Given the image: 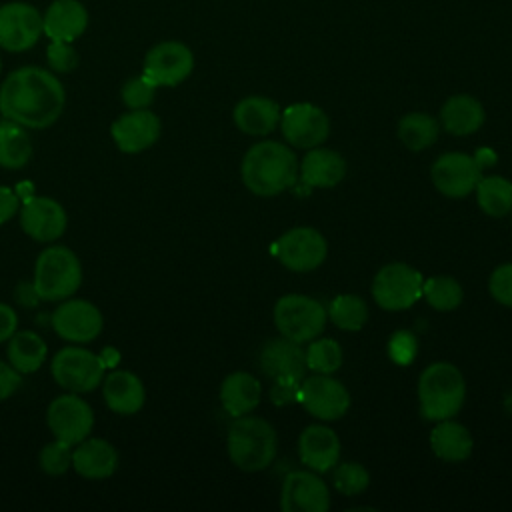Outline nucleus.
<instances>
[{"label": "nucleus", "mask_w": 512, "mask_h": 512, "mask_svg": "<svg viewBox=\"0 0 512 512\" xmlns=\"http://www.w3.org/2000/svg\"><path fill=\"white\" fill-rule=\"evenodd\" d=\"M44 36L42 12L28 2L0 4V48L6 52H26Z\"/></svg>", "instance_id": "nucleus-11"}, {"label": "nucleus", "mask_w": 512, "mask_h": 512, "mask_svg": "<svg viewBox=\"0 0 512 512\" xmlns=\"http://www.w3.org/2000/svg\"><path fill=\"white\" fill-rule=\"evenodd\" d=\"M232 118L240 132L266 136L280 122V106L268 96H246L234 106Z\"/></svg>", "instance_id": "nucleus-25"}, {"label": "nucleus", "mask_w": 512, "mask_h": 512, "mask_svg": "<svg viewBox=\"0 0 512 512\" xmlns=\"http://www.w3.org/2000/svg\"><path fill=\"white\" fill-rule=\"evenodd\" d=\"M20 210V198L14 188L0 186V226L10 222Z\"/></svg>", "instance_id": "nucleus-45"}, {"label": "nucleus", "mask_w": 512, "mask_h": 512, "mask_svg": "<svg viewBox=\"0 0 512 512\" xmlns=\"http://www.w3.org/2000/svg\"><path fill=\"white\" fill-rule=\"evenodd\" d=\"M102 396L112 412L120 416H132L142 410L146 402V388L134 372L112 370L102 380Z\"/></svg>", "instance_id": "nucleus-23"}, {"label": "nucleus", "mask_w": 512, "mask_h": 512, "mask_svg": "<svg viewBox=\"0 0 512 512\" xmlns=\"http://www.w3.org/2000/svg\"><path fill=\"white\" fill-rule=\"evenodd\" d=\"M158 86L152 84L142 72L138 76L128 78L122 88H120V98L122 104L128 110H142V108H150V104L154 102Z\"/></svg>", "instance_id": "nucleus-38"}, {"label": "nucleus", "mask_w": 512, "mask_h": 512, "mask_svg": "<svg viewBox=\"0 0 512 512\" xmlns=\"http://www.w3.org/2000/svg\"><path fill=\"white\" fill-rule=\"evenodd\" d=\"M32 284L44 302L70 298L82 284V264L74 250L52 244L40 252L34 262Z\"/></svg>", "instance_id": "nucleus-5"}, {"label": "nucleus", "mask_w": 512, "mask_h": 512, "mask_svg": "<svg viewBox=\"0 0 512 512\" xmlns=\"http://www.w3.org/2000/svg\"><path fill=\"white\" fill-rule=\"evenodd\" d=\"M304 352H306V366L318 374L336 372L344 360L340 344L332 338L312 340Z\"/></svg>", "instance_id": "nucleus-36"}, {"label": "nucleus", "mask_w": 512, "mask_h": 512, "mask_svg": "<svg viewBox=\"0 0 512 512\" xmlns=\"http://www.w3.org/2000/svg\"><path fill=\"white\" fill-rule=\"evenodd\" d=\"M430 176L436 190L444 196L464 198L476 188L478 180L482 178V168L476 164L474 156L446 152L432 164Z\"/></svg>", "instance_id": "nucleus-18"}, {"label": "nucleus", "mask_w": 512, "mask_h": 512, "mask_svg": "<svg viewBox=\"0 0 512 512\" xmlns=\"http://www.w3.org/2000/svg\"><path fill=\"white\" fill-rule=\"evenodd\" d=\"M280 508L284 512H326L330 508L326 482L314 470L290 472L282 482Z\"/></svg>", "instance_id": "nucleus-19"}, {"label": "nucleus", "mask_w": 512, "mask_h": 512, "mask_svg": "<svg viewBox=\"0 0 512 512\" xmlns=\"http://www.w3.org/2000/svg\"><path fill=\"white\" fill-rule=\"evenodd\" d=\"M14 298H16L18 304H22L26 308L28 306H36L40 302V296H38V292H36L32 282H20L16 286V290H14Z\"/></svg>", "instance_id": "nucleus-47"}, {"label": "nucleus", "mask_w": 512, "mask_h": 512, "mask_svg": "<svg viewBox=\"0 0 512 512\" xmlns=\"http://www.w3.org/2000/svg\"><path fill=\"white\" fill-rule=\"evenodd\" d=\"M8 362L20 374H32L42 368L48 358L44 338L32 330H16L8 338Z\"/></svg>", "instance_id": "nucleus-29"}, {"label": "nucleus", "mask_w": 512, "mask_h": 512, "mask_svg": "<svg viewBox=\"0 0 512 512\" xmlns=\"http://www.w3.org/2000/svg\"><path fill=\"white\" fill-rule=\"evenodd\" d=\"M432 452L446 462H462L472 454L474 440L466 426L446 418L430 434Z\"/></svg>", "instance_id": "nucleus-30"}, {"label": "nucleus", "mask_w": 512, "mask_h": 512, "mask_svg": "<svg viewBox=\"0 0 512 512\" xmlns=\"http://www.w3.org/2000/svg\"><path fill=\"white\" fill-rule=\"evenodd\" d=\"M20 226L26 236L36 242L58 240L68 226V214L64 206L48 196H30L20 204L18 210Z\"/></svg>", "instance_id": "nucleus-16"}, {"label": "nucleus", "mask_w": 512, "mask_h": 512, "mask_svg": "<svg viewBox=\"0 0 512 512\" xmlns=\"http://www.w3.org/2000/svg\"><path fill=\"white\" fill-rule=\"evenodd\" d=\"M244 186L256 196H276L294 186L298 162L294 152L280 142L264 140L248 148L240 166Z\"/></svg>", "instance_id": "nucleus-2"}, {"label": "nucleus", "mask_w": 512, "mask_h": 512, "mask_svg": "<svg viewBox=\"0 0 512 512\" xmlns=\"http://www.w3.org/2000/svg\"><path fill=\"white\" fill-rule=\"evenodd\" d=\"M66 90L58 76L40 66L12 70L0 84L4 118L32 130L50 128L64 112Z\"/></svg>", "instance_id": "nucleus-1"}, {"label": "nucleus", "mask_w": 512, "mask_h": 512, "mask_svg": "<svg viewBox=\"0 0 512 512\" xmlns=\"http://www.w3.org/2000/svg\"><path fill=\"white\" fill-rule=\"evenodd\" d=\"M296 400L320 420H338L350 406L348 390L330 374H316L306 380L302 378Z\"/></svg>", "instance_id": "nucleus-15"}, {"label": "nucleus", "mask_w": 512, "mask_h": 512, "mask_svg": "<svg viewBox=\"0 0 512 512\" xmlns=\"http://www.w3.org/2000/svg\"><path fill=\"white\" fill-rule=\"evenodd\" d=\"M160 134L162 122L150 108L128 110L120 114L110 126V136L116 148L124 154H140L152 148Z\"/></svg>", "instance_id": "nucleus-17"}, {"label": "nucleus", "mask_w": 512, "mask_h": 512, "mask_svg": "<svg viewBox=\"0 0 512 512\" xmlns=\"http://www.w3.org/2000/svg\"><path fill=\"white\" fill-rule=\"evenodd\" d=\"M194 70V54L180 40H164L154 44L142 62V74L158 88L182 84Z\"/></svg>", "instance_id": "nucleus-9"}, {"label": "nucleus", "mask_w": 512, "mask_h": 512, "mask_svg": "<svg viewBox=\"0 0 512 512\" xmlns=\"http://www.w3.org/2000/svg\"><path fill=\"white\" fill-rule=\"evenodd\" d=\"M300 180L312 188H332L346 176V160L328 148H312L300 164Z\"/></svg>", "instance_id": "nucleus-26"}, {"label": "nucleus", "mask_w": 512, "mask_h": 512, "mask_svg": "<svg viewBox=\"0 0 512 512\" xmlns=\"http://www.w3.org/2000/svg\"><path fill=\"white\" fill-rule=\"evenodd\" d=\"M476 200L482 212L500 218L512 210V182L502 176H484L476 184Z\"/></svg>", "instance_id": "nucleus-32"}, {"label": "nucleus", "mask_w": 512, "mask_h": 512, "mask_svg": "<svg viewBox=\"0 0 512 512\" xmlns=\"http://www.w3.org/2000/svg\"><path fill=\"white\" fill-rule=\"evenodd\" d=\"M466 384L462 372L450 362H434L420 374V412L428 420L452 418L464 404Z\"/></svg>", "instance_id": "nucleus-4"}, {"label": "nucleus", "mask_w": 512, "mask_h": 512, "mask_svg": "<svg viewBox=\"0 0 512 512\" xmlns=\"http://www.w3.org/2000/svg\"><path fill=\"white\" fill-rule=\"evenodd\" d=\"M262 396L260 382L248 372H232L224 378L220 386L222 408L230 416H244L252 412Z\"/></svg>", "instance_id": "nucleus-28"}, {"label": "nucleus", "mask_w": 512, "mask_h": 512, "mask_svg": "<svg viewBox=\"0 0 512 512\" xmlns=\"http://www.w3.org/2000/svg\"><path fill=\"white\" fill-rule=\"evenodd\" d=\"M22 384V374L12 368L10 362L0 360V402L8 400Z\"/></svg>", "instance_id": "nucleus-43"}, {"label": "nucleus", "mask_w": 512, "mask_h": 512, "mask_svg": "<svg viewBox=\"0 0 512 512\" xmlns=\"http://www.w3.org/2000/svg\"><path fill=\"white\" fill-rule=\"evenodd\" d=\"M32 154L34 148L26 128L8 118L0 120V166L20 170L30 162Z\"/></svg>", "instance_id": "nucleus-31"}, {"label": "nucleus", "mask_w": 512, "mask_h": 512, "mask_svg": "<svg viewBox=\"0 0 512 512\" xmlns=\"http://www.w3.org/2000/svg\"><path fill=\"white\" fill-rule=\"evenodd\" d=\"M298 454L304 466L314 472H328L338 464L340 440L328 426L312 424L298 438Z\"/></svg>", "instance_id": "nucleus-24"}, {"label": "nucleus", "mask_w": 512, "mask_h": 512, "mask_svg": "<svg viewBox=\"0 0 512 512\" xmlns=\"http://www.w3.org/2000/svg\"><path fill=\"white\" fill-rule=\"evenodd\" d=\"M422 296L434 310H454L462 302V286L450 276H432L422 284Z\"/></svg>", "instance_id": "nucleus-35"}, {"label": "nucleus", "mask_w": 512, "mask_h": 512, "mask_svg": "<svg viewBox=\"0 0 512 512\" xmlns=\"http://www.w3.org/2000/svg\"><path fill=\"white\" fill-rule=\"evenodd\" d=\"M418 342L412 332L408 330H398L392 334L388 342V354L396 364H410L416 358Z\"/></svg>", "instance_id": "nucleus-41"}, {"label": "nucleus", "mask_w": 512, "mask_h": 512, "mask_svg": "<svg viewBox=\"0 0 512 512\" xmlns=\"http://www.w3.org/2000/svg\"><path fill=\"white\" fill-rule=\"evenodd\" d=\"M332 482H334L338 492H342L346 496H354V494H360L368 488L370 476H368V472L362 464L344 462V464L336 466V470L332 474Z\"/></svg>", "instance_id": "nucleus-39"}, {"label": "nucleus", "mask_w": 512, "mask_h": 512, "mask_svg": "<svg viewBox=\"0 0 512 512\" xmlns=\"http://www.w3.org/2000/svg\"><path fill=\"white\" fill-rule=\"evenodd\" d=\"M0 72H2V58H0Z\"/></svg>", "instance_id": "nucleus-48"}, {"label": "nucleus", "mask_w": 512, "mask_h": 512, "mask_svg": "<svg viewBox=\"0 0 512 512\" xmlns=\"http://www.w3.org/2000/svg\"><path fill=\"white\" fill-rule=\"evenodd\" d=\"M46 424L54 438L76 446L90 436L94 428V412L92 406L80 398V394L66 392L48 404Z\"/></svg>", "instance_id": "nucleus-10"}, {"label": "nucleus", "mask_w": 512, "mask_h": 512, "mask_svg": "<svg viewBox=\"0 0 512 512\" xmlns=\"http://www.w3.org/2000/svg\"><path fill=\"white\" fill-rule=\"evenodd\" d=\"M18 330V314L16 310L6 304L0 302V342H8V338Z\"/></svg>", "instance_id": "nucleus-46"}, {"label": "nucleus", "mask_w": 512, "mask_h": 512, "mask_svg": "<svg viewBox=\"0 0 512 512\" xmlns=\"http://www.w3.org/2000/svg\"><path fill=\"white\" fill-rule=\"evenodd\" d=\"M440 126L436 118L424 112H410L398 122V138L410 150L430 148L438 138Z\"/></svg>", "instance_id": "nucleus-33"}, {"label": "nucleus", "mask_w": 512, "mask_h": 512, "mask_svg": "<svg viewBox=\"0 0 512 512\" xmlns=\"http://www.w3.org/2000/svg\"><path fill=\"white\" fill-rule=\"evenodd\" d=\"M326 320V308L316 298L304 294H286L274 306V324L278 332L298 344L322 334Z\"/></svg>", "instance_id": "nucleus-7"}, {"label": "nucleus", "mask_w": 512, "mask_h": 512, "mask_svg": "<svg viewBox=\"0 0 512 512\" xmlns=\"http://www.w3.org/2000/svg\"><path fill=\"white\" fill-rule=\"evenodd\" d=\"M274 254L280 260V264L286 266L288 270L308 272L324 262L328 254V244L318 230L298 226L284 232L276 240Z\"/></svg>", "instance_id": "nucleus-13"}, {"label": "nucleus", "mask_w": 512, "mask_h": 512, "mask_svg": "<svg viewBox=\"0 0 512 512\" xmlns=\"http://www.w3.org/2000/svg\"><path fill=\"white\" fill-rule=\"evenodd\" d=\"M46 62L48 70H52L54 74H68L76 70V66L80 64V56L72 42L50 40V44L46 46Z\"/></svg>", "instance_id": "nucleus-40"}, {"label": "nucleus", "mask_w": 512, "mask_h": 512, "mask_svg": "<svg viewBox=\"0 0 512 512\" xmlns=\"http://www.w3.org/2000/svg\"><path fill=\"white\" fill-rule=\"evenodd\" d=\"M120 464L114 444L104 438H84L72 450V470L86 480L110 478Z\"/></svg>", "instance_id": "nucleus-21"}, {"label": "nucleus", "mask_w": 512, "mask_h": 512, "mask_svg": "<svg viewBox=\"0 0 512 512\" xmlns=\"http://www.w3.org/2000/svg\"><path fill=\"white\" fill-rule=\"evenodd\" d=\"M298 386L300 382L298 380H290V378H278L274 380V386L270 390V398L276 406H284L292 400L298 398Z\"/></svg>", "instance_id": "nucleus-44"}, {"label": "nucleus", "mask_w": 512, "mask_h": 512, "mask_svg": "<svg viewBox=\"0 0 512 512\" xmlns=\"http://www.w3.org/2000/svg\"><path fill=\"white\" fill-rule=\"evenodd\" d=\"M52 378L60 388L74 394H86L98 388L106 376L102 356L80 346H66L52 356Z\"/></svg>", "instance_id": "nucleus-6"}, {"label": "nucleus", "mask_w": 512, "mask_h": 512, "mask_svg": "<svg viewBox=\"0 0 512 512\" xmlns=\"http://www.w3.org/2000/svg\"><path fill=\"white\" fill-rule=\"evenodd\" d=\"M490 294L504 306L512 308V264L498 266L488 280Z\"/></svg>", "instance_id": "nucleus-42"}, {"label": "nucleus", "mask_w": 512, "mask_h": 512, "mask_svg": "<svg viewBox=\"0 0 512 512\" xmlns=\"http://www.w3.org/2000/svg\"><path fill=\"white\" fill-rule=\"evenodd\" d=\"M226 448L232 464L244 472H258L272 464L278 436L270 422L256 416H236L228 428Z\"/></svg>", "instance_id": "nucleus-3"}, {"label": "nucleus", "mask_w": 512, "mask_h": 512, "mask_svg": "<svg viewBox=\"0 0 512 512\" xmlns=\"http://www.w3.org/2000/svg\"><path fill=\"white\" fill-rule=\"evenodd\" d=\"M280 130L294 148H316L328 138L330 120L320 106L296 102L280 114Z\"/></svg>", "instance_id": "nucleus-14"}, {"label": "nucleus", "mask_w": 512, "mask_h": 512, "mask_svg": "<svg viewBox=\"0 0 512 512\" xmlns=\"http://www.w3.org/2000/svg\"><path fill=\"white\" fill-rule=\"evenodd\" d=\"M72 450L74 446L54 438L52 442L44 444L38 454V464L44 474L48 476H62L72 468Z\"/></svg>", "instance_id": "nucleus-37"}, {"label": "nucleus", "mask_w": 512, "mask_h": 512, "mask_svg": "<svg viewBox=\"0 0 512 512\" xmlns=\"http://www.w3.org/2000/svg\"><path fill=\"white\" fill-rule=\"evenodd\" d=\"M260 368L272 380L290 378L302 382L308 368L306 352L300 348L298 342L286 336L272 338L260 350Z\"/></svg>", "instance_id": "nucleus-20"}, {"label": "nucleus", "mask_w": 512, "mask_h": 512, "mask_svg": "<svg viewBox=\"0 0 512 512\" xmlns=\"http://www.w3.org/2000/svg\"><path fill=\"white\" fill-rule=\"evenodd\" d=\"M52 330L68 342L86 344L100 336L104 328L102 312L96 304L84 298H66L60 300L56 310L50 316Z\"/></svg>", "instance_id": "nucleus-12"}, {"label": "nucleus", "mask_w": 512, "mask_h": 512, "mask_svg": "<svg viewBox=\"0 0 512 512\" xmlns=\"http://www.w3.org/2000/svg\"><path fill=\"white\" fill-rule=\"evenodd\" d=\"M328 318L342 330L356 332L368 320V306L360 296L340 294L328 304Z\"/></svg>", "instance_id": "nucleus-34"}, {"label": "nucleus", "mask_w": 512, "mask_h": 512, "mask_svg": "<svg viewBox=\"0 0 512 512\" xmlns=\"http://www.w3.org/2000/svg\"><path fill=\"white\" fill-rule=\"evenodd\" d=\"M42 28L48 40L74 42L88 28V10L80 0H52L42 14Z\"/></svg>", "instance_id": "nucleus-22"}, {"label": "nucleus", "mask_w": 512, "mask_h": 512, "mask_svg": "<svg viewBox=\"0 0 512 512\" xmlns=\"http://www.w3.org/2000/svg\"><path fill=\"white\" fill-rule=\"evenodd\" d=\"M440 122L446 132L468 136L484 124V106L470 94H454L442 104Z\"/></svg>", "instance_id": "nucleus-27"}, {"label": "nucleus", "mask_w": 512, "mask_h": 512, "mask_svg": "<svg viewBox=\"0 0 512 512\" xmlns=\"http://www.w3.org/2000/svg\"><path fill=\"white\" fill-rule=\"evenodd\" d=\"M422 284L424 278L416 268L404 262H392L376 274L372 296L380 308L398 312L410 308L422 296Z\"/></svg>", "instance_id": "nucleus-8"}]
</instances>
